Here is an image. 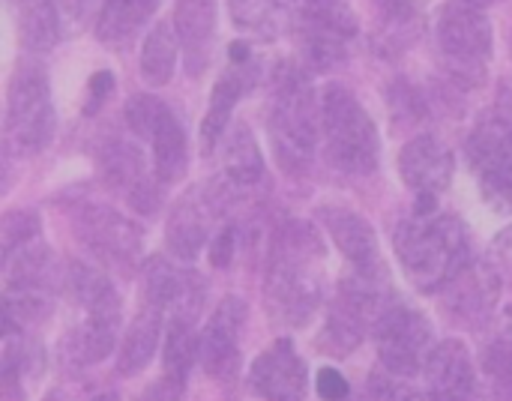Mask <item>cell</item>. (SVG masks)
I'll list each match as a JSON object with an SVG mask.
<instances>
[{"label":"cell","instance_id":"cell-12","mask_svg":"<svg viewBox=\"0 0 512 401\" xmlns=\"http://www.w3.org/2000/svg\"><path fill=\"white\" fill-rule=\"evenodd\" d=\"M225 207V195L216 186H198L189 189L168 216V228H165V246L174 258L180 261H195L201 255V249L210 240L213 222L219 216V210Z\"/></svg>","mask_w":512,"mask_h":401},{"label":"cell","instance_id":"cell-25","mask_svg":"<svg viewBox=\"0 0 512 401\" xmlns=\"http://www.w3.org/2000/svg\"><path fill=\"white\" fill-rule=\"evenodd\" d=\"M156 6L159 0H105L96 18V36L111 48H126Z\"/></svg>","mask_w":512,"mask_h":401},{"label":"cell","instance_id":"cell-16","mask_svg":"<svg viewBox=\"0 0 512 401\" xmlns=\"http://www.w3.org/2000/svg\"><path fill=\"white\" fill-rule=\"evenodd\" d=\"M249 384L264 401H306L309 372L303 357L288 339L273 342L249 369Z\"/></svg>","mask_w":512,"mask_h":401},{"label":"cell","instance_id":"cell-4","mask_svg":"<svg viewBox=\"0 0 512 401\" xmlns=\"http://www.w3.org/2000/svg\"><path fill=\"white\" fill-rule=\"evenodd\" d=\"M321 111L309 75L294 63H279L270 102V144L282 171L303 174L315 159Z\"/></svg>","mask_w":512,"mask_h":401},{"label":"cell","instance_id":"cell-22","mask_svg":"<svg viewBox=\"0 0 512 401\" xmlns=\"http://www.w3.org/2000/svg\"><path fill=\"white\" fill-rule=\"evenodd\" d=\"M162 318H165V312L156 306H147V303L132 318V324L126 327V333L117 345V375L120 378H135L150 366V360L156 357L159 339H162Z\"/></svg>","mask_w":512,"mask_h":401},{"label":"cell","instance_id":"cell-15","mask_svg":"<svg viewBox=\"0 0 512 401\" xmlns=\"http://www.w3.org/2000/svg\"><path fill=\"white\" fill-rule=\"evenodd\" d=\"M99 171L105 186L120 195L138 213H153L159 207V180L147 174L144 156L135 144L114 138L99 150Z\"/></svg>","mask_w":512,"mask_h":401},{"label":"cell","instance_id":"cell-31","mask_svg":"<svg viewBox=\"0 0 512 401\" xmlns=\"http://www.w3.org/2000/svg\"><path fill=\"white\" fill-rule=\"evenodd\" d=\"M228 9L234 24L258 39H276L288 21L279 0H228Z\"/></svg>","mask_w":512,"mask_h":401},{"label":"cell","instance_id":"cell-21","mask_svg":"<svg viewBox=\"0 0 512 401\" xmlns=\"http://www.w3.org/2000/svg\"><path fill=\"white\" fill-rule=\"evenodd\" d=\"M45 372V351L30 333L6 330L3 333V360H0V375H3V396L6 401H24L30 390L39 384Z\"/></svg>","mask_w":512,"mask_h":401},{"label":"cell","instance_id":"cell-29","mask_svg":"<svg viewBox=\"0 0 512 401\" xmlns=\"http://www.w3.org/2000/svg\"><path fill=\"white\" fill-rule=\"evenodd\" d=\"M15 21L21 42L30 51H48L60 36V12L54 0H15Z\"/></svg>","mask_w":512,"mask_h":401},{"label":"cell","instance_id":"cell-34","mask_svg":"<svg viewBox=\"0 0 512 401\" xmlns=\"http://www.w3.org/2000/svg\"><path fill=\"white\" fill-rule=\"evenodd\" d=\"M168 111V105L156 96H147V93H135L126 108H123V120L126 126L138 135V138H150L156 123L162 120V114Z\"/></svg>","mask_w":512,"mask_h":401},{"label":"cell","instance_id":"cell-33","mask_svg":"<svg viewBox=\"0 0 512 401\" xmlns=\"http://www.w3.org/2000/svg\"><path fill=\"white\" fill-rule=\"evenodd\" d=\"M39 240V216L33 210H9L0 222V252L3 258L15 249Z\"/></svg>","mask_w":512,"mask_h":401},{"label":"cell","instance_id":"cell-10","mask_svg":"<svg viewBox=\"0 0 512 401\" xmlns=\"http://www.w3.org/2000/svg\"><path fill=\"white\" fill-rule=\"evenodd\" d=\"M468 159L492 201L512 207V120L489 114L468 138Z\"/></svg>","mask_w":512,"mask_h":401},{"label":"cell","instance_id":"cell-7","mask_svg":"<svg viewBox=\"0 0 512 401\" xmlns=\"http://www.w3.org/2000/svg\"><path fill=\"white\" fill-rule=\"evenodd\" d=\"M375 348L384 372L399 378H414L426 369L432 351H435V330L432 321L399 300H390L387 309L378 315L375 327Z\"/></svg>","mask_w":512,"mask_h":401},{"label":"cell","instance_id":"cell-39","mask_svg":"<svg viewBox=\"0 0 512 401\" xmlns=\"http://www.w3.org/2000/svg\"><path fill=\"white\" fill-rule=\"evenodd\" d=\"M492 264H495V270L504 279L512 276V225L495 237V243H492Z\"/></svg>","mask_w":512,"mask_h":401},{"label":"cell","instance_id":"cell-44","mask_svg":"<svg viewBox=\"0 0 512 401\" xmlns=\"http://www.w3.org/2000/svg\"><path fill=\"white\" fill-rule=\"evenodd\" d=\"M45 401H60V399H57V396H48V399H45Z\"/></svg>","mask_w":512,"mask_h":401},{"label":"cell","instance_id":"cell-3","mask_svg":"<svg viewBox=\"0 0 512 401\" xmlns=\"http://www.w3.org/2000/svg\"><path fill=\"white\" fill-rule=\"evenodd\" d=\"M66 291L72 303L81 309V324L63 342V360L66 366H75V369L102 363L117 348L123 300L117 297L111 279L102 270L81 264V261L69 267Z\"/></svg>","mask_w":512,"mask_h":401},{"label":"cell","instance_id":"cell-30","mask_svg":"<svg viewBox=\"0 0 512 401\" xmlns=\"http://www.w3.org/2000/svg\"><path fill=\"white\" fill-rule=\"evenodd\" d=\"M186 276H189V270L174 267L162 255L147 258L144 267H141V297H144V303L147 306H156L162 312H171V306L183 294Z\"/></svg>","mask_w":512,"mask_h":401},{"label":"cell","instance_id":"cell-37","mask_svg":"<svg viewBox=\"0 0 512 401\" xmlns=\"http://www.w3.org/2000/svg\"><path fill=\"white\" fill-rule=\"evenodd\" d=\"M234 249H237V231L231 225H225L216 237H213V246H210V264L216 270H225L234 258Z\"/></svg>","mask_w":512,"mask_h":401},{"label":"cell","instance_id":"cell-28","mask_svg":"<svg viewBox=\"0 0 512 401\" xmlns=\"http://www.w3.org/2000/svg\"><path fill=\"white\" fill-rule=\"evenodd\" d=\"M348 39L351 36H345L333 24L318 21L312 15H303V21H300V51H303L306 63L318 72H327L336 63H342Z\"/></svg>","mask_w":512,"mask_h":401},{"label":"cell","instance_id":"cell-38","mask_svg":"<svg viewBox=\"0 0 512 401\" xmlns=\"http://www.w3.org/2000/svg\"><path fill=\"white\" fill-rule=\"evenodd\" d=\"M57 12H60V21L69 24V27H81L87 24V18L93 15L96 9V0H54Z\"/></svg>","mask_w":512,"mask_h":401},{"label":"cell","instance_id":"cell-26","mask_svg":"<svg viewBox=\"0 0 512 401\" xmlns=\"http://www.w3.org/2000/svg\"><path fill=\"white\" fill-rule=\"evenodd\" d=\"M177 51H180V39H177L174 24L156 21L153 30H150L147 39H144V48H141V63H138L141 78H144L150 87H165V84L174 78Z\"/></svg>","mask_w":512,"mask_h":401},{"label":"cell","instance_id":"cell-35","mask_svg":"<svg viewBox=\"0 0 512 401\" xmlns=\"http://www.w3.org/2000/svg\"><path fill=\"white\" fill-rule=\"evenodd\" d=\"M315 390H318V396L324 401H348V393H351L345 375H342L339 369H333V366H324V369L318 372Z\"/></svg>","mask_w":512,"mask_h":401},{"label":"cell","instance_id":"cell-17","mask_svg":"<svg viewBox=\"0 0 512 401\" xmlns=\"http://www.w3.org/2000/svg\"><path fill=\"white\" fill-rule=\"evenodd\" d=\"M453 171V150L435 135H417L399 153L402 183L417 192V198H438L453 183Z\"/></svg>","mask_w":512,"mask_h":401},{"label":"cell","instance_id":"cell-14","mask_svg":"<svg viewBox=\"0 0 512 401\" xmlns=\"http://www.w3.org/2000/svg\"><path fill=\"white\" fill-rule=\"evenodd\" d=\"M318 225L330 234L342 258L351 264V273L375 282H387V264L381 261L378 252V237L375 228L354 210L348 207H318L315 213Z\"/></svg>","mask_w":512,"mask_h":401},{"label":"cell","instance_id":"cell-42","mask_svg":"<svg viewBox=\"0 0 512 401\" xmlns=\"http://www.w3.org/2000/svg\"><path fill=\"white\" fill-rule=\"evenodd\" d=\"M465 3H474V6L483 9V6H492V3H498V0H465Z\"/></svg>","mask_w":512,"mask_h":401},{"label":"cell","instance_id":"cell-43","mask_svg":"<svg viewBox=\"0 0 512 401\" xmlns=\"http://www.w3.org/2000/svg\"><path fill=\"white\" fill-rule=\"evenodd\" d=\"M93 401H120V396H114V393H105V396H96Z\"/></svg>","mask_w":512,"mask_h":401},{"label":"cell","instance_id":"cell-5","mask_svg":"<svg viewBox=\"0 0 512 401\" xmlns=\"http://www.w3.org/2000/svg\"><path fill=\"white\" fill-rule=\"evenodd\" d=\"M321 132L330 162L354 177L372 174L378 165V129L360 99L342 87L327 84L321 93Z\"/></svg>","mask_w":512,"mask_h":401},{"label":"cell","instance_id":"cell-9","mask_svg":"<svg viewBox=\"0 0 512 401\" xmlns=\"http://www.w3.org/2000/svg\"><path fill=\"white\" fill-rule=\"evenodd\" d=\"M75 237L102 267L114 273H132L144 249L141 228L105 204H84L75 213Z\"/></svg>","mask_w":512,"mask_h":401},{"label":"cell","instance_id":"cell-2","mask_svg":"<svg viewBox=\"0 0 512 401\" xmlns=\"http://www.w3.org/2000/svg\"><path fill=\"white\" fill-rule=\"evenodd\" d=\"M393 246L405 276L423 294H441L471 264L468 231L447 213H414L399 222Z\"/></svg>","mask_w":512,"mask_h":401},{"label":"cell","instance_id":"cell-8","mask_svg":"<svg viewBox=\"0 0 512 401\" xmlns=\"http://www.w3.org/2000/svg\"><path fill=\"white\" fill-rule=\"evenodd\" d=\"M438 45L456 81L483 84V69L492 57V21L465 0H453L438 15Z\"/></svg>","mask_w":512,"mask_h":401},{"label":"cell","instance_id":"cell-20","mask_svg":"<svg viewBox=\"0 0 512 401\" xmlns=\"http://www.w3.org/2000/svg\"><path fill=\"white\" fill-rule=\"evenodd\" d=\"M174 30L186 57V69L201 75L210 66L216 42V0H177Z\"/></svg>","mask_w":512,"mask_h":401},{"label":"cell","instance_id":"cell-23","mask_svg":"<svg viewBox=\"0 0 512 401\" xmlns=\"http://www.w3.org/2000/svg\"><path fill=\"white\" fill-rule=\"evenodd\" d=\"M222 171H225V180L234 192L255 189L264 183V177H267L264 156H261V147H258V141L246 123H237L222 138Z\"/></svg>","mask_w":512,"mask_h":401},{"label":"cell","instance_id":"cell-36","mask_svg":"<svg viewBox=\"0 0 512 401\" xmlns=\"http://www.w3.org/2000/svg\"><path fill=\"white\" fill-rule=\"evenodd\" d=\"M183 396H186V381L171 378V375L162 372V378L153 381V384L144 390L141 401H183Z\"/></svg>","mask_w":512,"mask_h":401},{"label":"cell","instance_id":"cell-11","mask_svg":"<svg viewBox=\"0 0 512 401\" xmlns=\"http://www.w3.org/2000/svg\"><path fill=\"white\" fill-rule=\"evenodd\" d=\"M501 273L492 261H471L444 291H441V312L468 330H480L501 300Z\"/></svg>","mask_w":512,"mask_h":401},{"label":"cell","instance_id":"cell-32","mask_svg":"<svg viewBox=\"0 0 512 401\" xmlns=\"http://www.w3.org/2000/svg\"><path fill=\"white\" fill-rule=\"evenodd\" d=\"M198 333L195 324H183V321H168V333H165V375L189 381V372L198 360Z\"/></svg>","mask_w":512,"mask_h":401},{"label":"cell","instance_id":"cell-40","mask_svg":"<svg viewBox=\"0 0 512 401\" xmlns=\"http://www.w3.org/2000/svg\"><path fill=\"white\" fill-rule=\"evenodd\" d=\"M111 87H114V75L111 72H99V75H93L90 78V87H87V114H93V111H99V105L105 102V96L111 93Z\"/></svg>","mask_w":512,"mask_h":401},{"label":"cell","instance_id":"cell-19","mask_svg":"<svg viewBox=\"0 0 512 401\" xmlns=\"http://www.w3.org/2000/svg\"><path fill=\"white\" fill-rule=\"evenodd\" d=\"M246 66H249V48L246 45H231V66L219 75L213 93H210V108L201 123V150L213 153L216 144L225 138V129L231 123L234 105L246 90Z\"/></svg>","mask_w":512,"mask_h":401},{"label":"cell","instance_id":"cell-1","mask_svg":"<svg viewBox=\"0 0 512 401\" xmlns=\"http://www.w3.org/2000/svg\"><path fill=\"white\" fill-rule=\"evenodd\" d=\"M324 240L312 222H285L267 255L264 303L276 324L306 327L324 300Z\"/></svg>","mask_w":512,"mask_h":401},{"label":"cell","instance_id":"cell-27","mask_svg":"<svg viewBox=\"0 0 512 401\" xmlns=\"http://www.w3.org/2000/svg\"><path fill=\"white\" fill-rule=\"evenodd\" d=\"M480 375L486 381V396L512 401V324L498 327L480 354Z\"/></svg>","mask_w":512,"mask_h":401},{"label":"cell","instance_id":"cell-18","mask_svg":"<svg viewBox=\"0 0 512 401\" xmlns=\"http://www.w3.org/2000/svg\"><path fill=\"white\" fill-rule=\"evenodd\" d=\"M426 393L435 401H474L477 399V366L471 351L459 339L438 342L426 369Z\"/></svg>","mask_w":512,"mask_h":401},{"label":"cell","instance_id":"cell-24","mask_svg":"<svg viewBox=\"0 0 512 401\" xmlns=\"http://www.w3.org/2000/svg\"><path fill=\"white\" fill-rule=\"evenodd\" d=\"M147 141L153 147V177L162 186L177 183L189 168V144H186V129L180 117L168 108Z\"/></svg>","mask_w":512,"mask_h":401},{"label":"cell","instance_id":"cell-41","mask_svg":"<svg viewBox=\"0 0 512 401\" xmlns=\"http://www.w3.org/2000/svg\"><path fill=\"white\" fill-rule=\"evenodd\" d=\"M405 401H435L429 393H414V396H408Z\"/></svg>","mask_w":512,"mask_h":401},{"label":"cell","instance_id":"cell-45","mask_svg":"<svg viewBox=\"0 0 512 401\" xmlns=\"http://www.w3.org/2000/svg\"><path fill=\"white\" fill-rule=\"evenodd\" d=\"M303 3H312V0H303Z\"/></svg>","mask_w":512,"mask_h":401},{"label":"cell","instance_id":"cell-13","mask_svg":"<svg viewBox=\"0 0 512 401\" xmlns=\"http://www.w3.org/2000/svg\"><path fill=\"white\" fill-rule=\"evenodd\" d=\"M249 306L243 297H225L216 312L210 315L207 327L201 330L198 339V360L204 372L216 381H231L240 372V333L246 327Z\"/></svg>","mask_w":512,"mask_h":401},{"label":"cell","instance_id":"cell-6","mask_svg":"<svg viewBox=\"0 0 512 401\" xmlns=\"http://www.w3.org/2000/svg\"><path fill=\"white\" fill-rule=\"evenodd\" d=\"M54 102L48 75L39 66H21L6 93V147L15 156H39L54 138Z\"/></svg>","mask_w":512,"mask_h":401}]
</instances>
